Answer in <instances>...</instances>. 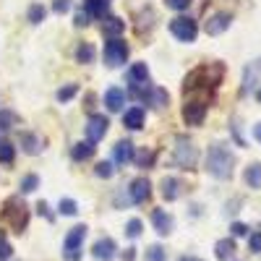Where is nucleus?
I'll return each mask as SVG.
<instances>
[{
  "label": "nucleus",
  "mask_w": 261,
  "mask_h": 261,
  "mask_svg": "<svg viewBox=\"0 0 261 261\" xmlns=\"http://www.w3.org/2000/svg\"><path fill=\"white\" fill-rule=\"evenodd\" d=\"M232 167H235V154L225 146V144H214L206 151V172L217 180H227L232 175Z\"/></svg>",
  "instance_id": "f257e3e1"
},
{
  "label": "nucleus",
  "mask_w": 261,
  "mask_h": 261,
  "mask_svg": "<svg viewBox=\"0 0 261 261\" xmlns=\"http://www.w3.org/2000/svg\"><path fill=\"white\" fill-rule=\"evenodd\" d=\"M0 220H3L11 230L24 232L27 225H29V209H27V204L21 201L18 196H11V199L3 204V209H0Z\"/></svg>",
  "instance_id": "f03ea898"
},
{
  "label": "nucleus",
  "mask_w": 261,
  "mask_h": 261,
  "mask_svg": "<svg viewBox=\"0 0 261 261\" xmlns=\"http://www.w3.org/2000/svg\"><path fill=\"white\" fill-rule=\"evenodd\" d=\"M196 162H199V149H196L186 136L175 139V151H172V165L180 170H193Z\"/></svg>",
  "instance_id": "7ed1b4c3"
},
{
  "label": "nucleus",
  "mask_w": 261,
  "mask_h": 261,
  "mask_svg": "<svg viewBox=\"0 0 261 261\" xmlns=\"http://www.w3.org/2000/svg\"><path fill=\"white\" fill-rule=\"evenodd\" d=\"M84 238H86V225H76V227H71V232L65 235V241H63V258L79 261V256H81V246H84Z\"/></svg>",
  "instance_id": "20e7f679"
},
{
  "label": "nucleus",
  "mask_w": 261,
  "mask_h": 261,
  "mask_svg": "<svg viewBox=\"0 0 261 261\" xmlns=\"http://www.w3.org/2000/svg\"><path fill=\"white\" fill-rule=\"evenodd\" d=\"M128 60V45L115 37V39H107L105 42V63L110 65V68H118V65H123Z\"/></svg>",
  "instance_id": "39448f33"
},
{
  "label": "nucleus",
  "mask_w": 261,
  "mask_h": 261,
  "mask_svg": "<svg viewBox=\"0 0 261 261\" xmlns=\"http://www.w3.org/2000/svg\"><path fill=\"white\" fill-rule=\"evenodd\" d=\"M170 32L175 39L180 42H193L196 34H199V27H196V21L188 18V16H178V18H172L170 21Z\"/></svg>",
  "instance_id": "423d86ee"
},
{
  "label": "nucleus",
  "mask_w": 261,
  "mask_h": 261,
  "mask_svg": "<svg viewBox=\"0 0 261 261\" xmlns=\"http://www.w3.org/2000/svg\"><path fill=\"white\" fill-rule=\"evenodd\" d=\"M206 118V102L204 99H191L183 105V120L188 125H201Z\"/></svg>",
  "instance_id": "0eeeda50"
},
{
  "label": "nucleus",
  "mask_w": 261,
  "mask_h": 261,
  "mask_svg": "<svg viewBox=\"0 0 261 261\" xmlns=\"http://www.w3.org/2000/svg\"><path fill=\"white\" fill-rule=\"evenodd\" d=\"M107 128H110V120H107L105 115H92L89 120H86V139H89L92 144H97L99 139H105Z\"/></svg>",
  "instance_id": "6e6552de"
},
{
  "label": "nucleus",
  "mask_w": 261,
  "mask_h": 261,
  "mask_svg": "<svg viewBox=\"0 0 261 261\" xmlns=\"http://www.w3.org/2000/svg\"><path fill=\"white\" fill-rule=\"evenodd\" d=\"M128 193H130V201H134V204H144L151 196V183L146 178H136V180H130Z\"/></svg>",
  "instance_id": "1a4fd4ad"
},
{
  "label": "nucleus",
  "mask_w": 261,
  "mask_h": 261,
  "mask_svg": "<svg viewBox=\"0 0 261 261\" xmlns=\"http://www.w3.org/2000/svg\"><path fill=\"white\" fill-rule=\"evenodd\" d=\"M230 24H232V16H230V13H214V16L206 21V34H209V37H217V34L227 32Z\"/></svg>",
  "instance_id": "9d476101"
},
{
  "label": "nucleus",
  "mask_w": 261,
  "mask_h": 261,
  "mask_svg": "<svg viewBox=\"0 0 261 261\" xmlns=\"http://www.w3.org/2000/svg\"><path fill=\"white\" fill-rule=\"evenodd\" d=\"M115 241L113 238H99V241L94 243V248H92V253H94V258H99V261H113L115 258Z\"/></svg>",
  "instance_id": "9b49d317"
},
{
  "label": "nucleus",
  "mask_w": 261,
  "mask_h": 261,
  "mask_svg": "<svg viewBox=\"0 0 261 261\" xmlns=\"http://www.w3.org/2000/svg\"><path fill=\"white\" fill-rule=\"evenodd\" d=\"M151 225H154V230L160 232V235H170L172 232V217L167 214V212H162V209H154L151 212Z\"/></svg>",
  "instance_id": "f8f14e48"
},
{
  "label": "nucleus",
  "mask_w": 261,
  "mask_h": 261,
  "mask_svg": "<svg viewBox=\"0 0 261 261\" xmlns=\"http://www.w3.org/2000/svg\"><path fill=\"white\" fill-rule=\"evenodd\" d=\"M105 105H107V110H110V113H120L123 105H125V92L118 89V86L107 89V92H105Z\"/></svg>",
  "instance_id": "ddd939ff"
},
{
  "label": "nucleus",
  "mask_w": 261,
  "mask_h": 261,
  "mask_svg": "<svg viewBox=\"0 0 261 261\" xmlns=\"http://www.w3.org/2000/svg\"><path fill=\"white\" fill-rule=\"evenodd\" d=\"M102 32H105L107 37H110V39H115V37H120V34L125 32V21H120L118 16H107V13H105Z\"/></svg>",
  "instance_id": "4468645a"
},
{
  "label": "nucleus",
  "mask_w": 261,
  "mask_h": 261,
  "mask_svg": "<svg viewBox=\"0 0 261 261\" xmlns=\"http://www.w3.org/2000/svg\"><path fill=\"white\" fill-rule=\"evenodd\" d=\"M125 79H128V86H134V84H146V81H149V68H146V63H134V65L128 68Z\"/></svg>",
  "instance_id": "2eb2a0df"
},
{
  "label": "nucleus",
  "mask_w": 261,
  "mask_h": 261,
  "mask_svg": "<svg viewBox=\"0 0 261 261\" xmlns=\"http://www.w3.org/2000/svg\"><path fill=\"white\" fill-rule=\"evenodd\" d=\"M113 154H115V162L118 165H125V162H134L136 149H134V144H130V141H118Z\"/></svg>",
  "instance_id": "dca6fc26"
},
{
  "label": "nucleus",
  "mask_w": 261,
  "mask_h": 261,
  "mask_svg": "<svg viewBox=\"0 0 261 261\" xmlns=\"http://www.w3.org/2000/svg\"><path fill=\"white\" fill-rule=\"evenodd\" d=\"M123 125L130 128V130H139L144 125V110L141 107H130V110L123 113Z\"/></svg>",
  "instance_id": "f3484780"
},
{
  "label": "nucleus",
  "mask_w": 261,
  "mask_h": 261,
  "mask_svg": "<svg viewBox=\"0 0 261 261\" xmlns=\"http://www.w3.org/2000/svg\"><path fill=\"white\" fill-rule=\"evenodd\" d=\"M42 144H45V141H42L37 134H24V136H21V149H24L27 154H39V151L45 149Z\"/></svg>",
  "instance_id": "a211bd4d"
},
{
  "label": "nucleus",
  "mask_w": 261,
  "mask_h": 261,
  "mask_svg": "<svg viewBox=\"0 0 261 261\" xmlns=\"http://www.w3.org/2000/svg\"><path fill=\"white\" fill-rule=\"evenodd\" d=\"M71 157H73L76 162L92 160V157H94V144H92V141H79V144L71 149Z\"/></svg>",
  "instance_id": "6ab92c4d"
},
{
  "label": "nucleus",
  "mask_w": 261,
  "mask_h": 261,
  "mask_svg": "<svg viewBox=\"0 0 261 261\" xmlns=\"http://www.w3.org/2000/svg\"><path fill=\"white\" fill-rule=\"evenodd\" d=\"M180 180L178 178H165L162 180V196H165V201H175L178 196H180Z\"/></svg>",
  "instance_id": "aec40b11"
},
{
  "label": "nucleus",
  "mask_w": 261,
  "mask_h": 261,
  "mask_svg": "<svg viewBox=\"0 0 261 261\" xmlns=\"http://www.w3.org/2000/svg\"><path fill=\"white\" fill-rule=\"evenodd\" d=\"M214 253H217V258H222V261L232 258V253H235V241H232V238H222V241H217Z\"/></svg>",
  "instance_id": "412c9836"
},
{
  "label": "nucleus",
  "mask_w": 261,
  "mask_h": 261,
  "mask_svg": "<svg viewBox=\"0 0 261 261\" xmlns=\"http://www.w3.org/2000/svg\"><path fill=\"white\" fill-rule=\"evenodd\" d=\"M246 183L251 188H261V162H253L246 167Z\"/></svg>",
  "instance_id": "4be33fe9"
},
{
  "label": "nucleus",
  "mask_w": 261,
  "mask_h": 261,
  "mask_svg": "<svg viewBox=\"0 0 261 261\" xmlns=\"http://www.w3.org/2000/svg\"><path fill=\"white\" fill-rule=\"evenodd\" d=\"M84 11L89 13V16H105L107 0H84Z\"/></svg>",
  "instance_id": "5701e85b"
},
{
  "label": "nucleus",
  "mask_w": 261,
  "mask_h": 261,
  "mask_svg": "<svg viewBox=\"0 0 261 261\" xmlns=\"http://www.w3.org/2000/svg\"><path fill=\"white\" fill-rule=\"evenodd\" d=\"M94 55H97V53H94V47L89 45V42H81L79 50H76V60H79V63H84V65H86V63H92V60H94Z\"/></svg>",
  "instance_id": "b1692460"
},
{
  "label": "nucleus",
  "mask_w": 261,
  "mask_h": 261,
  "mask_svg": "<svg viewBox=\"0 0 261 261\" xmlns=\"http://www.w3.org/2000/svg\"><path fill=\"white\" fill-rule=\"evenodd\" d=\"M76 94H79V86H76V84H65L63 89H58L55 97H58V102H71Z\"/></svg>",
  "instance_id": "393cba45"
},
{
  "label": "nucleus",
  "mask_w": 261,
  "mask_h": 261,
  "mask_svg": "<svg viewBox=\"0 0 261 261\" xmlns=\"http://www.w3.org/2000/svg\"><path fill=\"white\" fill-rule=\"evenodd\" d=\"M18 123V115L11 110H0V130H11Z\"/></svg>",
  "instance_id": "a878e982"
},
{
  "label": "nucleus",
  "mask_w": 261,
  "mask_h": 261,
  "mask_svg": "<svg viewBox=\"0 0 261 261\" xmlns=\"http://www.w3.org/2000/svg\"><path fill=\"white\" fill-rule=\"evenodd\" d=\"M29 21H32V24H42V21H45V16H47V8L45 6H39V3H34L32 8H29Z\"/></svg>",
  "instance_id": "bb28decb"
},
{
  "label": "nucleus",
  "mask_w": 261,
  "mask_h": 261,
  "mask_svg": "<svg viewBox=\"0 0 261 261\" xmlns=\"http://www.w3.org/2000/svg\"><path fill=\"white\" fill-rule=\"evenodd\" d=\"M167 99H170V94H167L165 89H160V86H154V92H151V97H149V105H154V107H165V105H167Z\"/></svg>",
  "instance_id": "cd10ccee"
},
{
  "label": "nucleus",
  "mask_w": 261,
  "mask_h": 261,
  "mask_svg": "<svg viewBox=\"0 0 261 261\" xmlns=\"http://www.w3.org/2000/svg\"><path fill=\"white\" fill-rule=\"evenodd\" d=\"M60 214H65V217H73L76 212H79V204L73 201V199H60Z\"/></svg>",
  "instance_id": "c85d7f7f"
},
{
  "label": "nucleus",
  "mask_w": 261,
  "mask_h": 261,
  "mask_svg": "<svg viewBox=\"0 0 261 261\" xmlns=\"http://www.w3.org/2000/svg\"><path fill=\"white\" fill-rule=\"evenodd\" d=\"M165 258H167V253H165L162 246H149L146 248V261H165Z\"/></svg>",
  "instance_id": "c756f323"
},
{
  "label": "nucleus",
  "mask_w": 261,
  "mask_h": 261,
  "mask_svg": "<svg viewBox=\"0 0 261 261\" xmlns=\"http://www.w3.org/2000/svg\"><path fill=\"white\" fill-rule=\"evenodd\" d=\"M0 162H3V165L13 162V146L8 141H0Z\"/></svg>",
  "instance_id": "7c9ffc66"
},
{
  "label": "nucleus",
  "mask_w": 261,
  "mask_h": 261,
  "mask_svg": "<svg viewBox=\"0 0 261 261\" xmlns=\"http://www.w3.org/2000/svg\"><path fill=\"white\" fill-rule=\"evenodd\" d=\"M37 186H39V178L37 175H27L24 180H21V193H32V191H37Z\"/></svg>",
  "instance_id": "2f4dec72"
},
{
  "label": "nucleus",
  "mask_w": 261,
  "mask_h": 261,
  "mask_svg": "<svg viewBox=\"0 0 261 261\" xmlns=\"http://www.w3.org/2000/svg\"><path fill=\"white\" fill-rule=\"evenodd\" d=\"M134 162L139 167H149L151 162H154V154H151V151H141V154H134Z\"/></svg>",
  "instance_id": "473e14b6"
},
{
  "label": "nucleus",
  "mask_w": 261,
  "mask_h": 261,
  "mask_svg": "<svg viewBox=\"0 0 261 261\" xmlns=\"http://www.w3.org/2000/svg\"><path fill=\"white\" fill-rule=\"evenodd\" d=\"M141 227H144L141 220H130V222L125 225V235H128V238H139V235H141Z\"/></svg>",
  "instance_id": "72a5a7b5"
},
{
  "label": "nucleus",
  "mask_w": 261,
  "mask_h": 261,
  "mask_svg": "<svg viewBox=\"0 0 261 261\" xmlns=\"http://www.w3.org/2000/svg\"><path fill=\"white\" fill-rule=\"evenodd\" d=\"M248 248H251V253H261V232L248 235Z\"/></svg>",
  "instance_id": "f704fd0d"
},
{
  "label": "nucleus",
  "mask_w": 261,
  "mask_h": 261,
  "mask_svg": "<svg viewBox=\"0 0 261 261\" xmlns=\"http://www.w3.org/2000/svg\"><path fill=\"white\" fill-rule=\"evenodd\" d=\"M94 172L99 178H113V165L110 162H99L97 167H94Z\"/></svg>",
  "instance_id": "c9c22d12"
},
{
  "label": "nucleus",
  "mask_w": 261,
  "mask_h": 261,
  "mask_svg": "<svg viewBox=\"0 0 261 261\" xmlns=\"http://www.w3.org/2000/svg\"><path fill=\"white\" fill-rule=\"evenodd\" d=\"M165 3H167L170 8H175V11H186V8L191 6V0H165Z\"/></svg>",
  "instance_id": "e433bc0d"
},
{
  "label": "nucleus",
  "mask_w": 261,
  "mask_h": 261,
  "mask_svg": "<svg viewBox=\"0 0 261 261\" xmlns=\"http://www.w3.org/2000/svg\"><path fill=\"white\" fill-rule=\"evenodd\" d=\"M68 8H71V0H55V3H53V11L55 13H65Z\"/></svg>",
  "instance_id": "4c0bfd02"
},
{
  "label": "nucleus",
  "mask_w": 261,
  "mask_h": 261,
  "mask_svg": "<svg viewBox=\"0 0 261 261\" xmlns=\"http://www.w3.org/2000/svg\"><path fill=\"white\" fill-rule=\"evenodd\" d=\"M11 256H13V248L3 241V243H0V261H8Z\"/></svg>",
  "instance_id": "58836bf2"
},
{
  "label": "nucleus",
  "mask_w": 261,
  "mask_h": 261,
  "mask_svg": "<svg viewBox=\"0 0 261 261\" xmlns=\"http://www.w3.org/2000/svg\"><path fill=\"white\" fill-rule=\"evenodd\" d=\"M230 230H232V235H235V238H241V235H248V227H246L243 222H232V227H230Z\"/></svg>",
  "instance_id": "ea45409f"
},
{
  "label": "nucleus",
  "mask_w": 261,
  "mask_h": 261,
  "mask_svg": "<svg viewBox=\"0 0 261 261\" xmlns=\"http://www.w3.org/2000/svg\"><path fill=\"white\" fill-rule=\"evenodd\" d=\"M89 18H92V16L86 13V11H79V13H76V24H79V27H86V24H89Z\"/></svg>",
  "instance_id": "a19ab883"
},
{
  "label": "nucleus",
  "mask_w": 261,
  "mask_h": 261,
  "mask_svg": "<svg viewBox=\"0 0 261 261\" xmlns=\"http://www.w3.org/2000/svg\"><path fill=\"white\" fill-rule=\"evenodd\" d=\"M37 212H39L42 217H47V220H53V214H50V206H47L45 201H39V204H37Z\"/></svg>",
  "instance_id": "79ce46f5"
},
{
  "label": "nucleus",
  "mask_w": 261,
  "mask_h": 261,
  "mask_svg": "<svg viewBox=\"0 0 261 261\" xmlns=\"http://www.w3.org/2000/svg\"><path fill=\"white\" fill-rule=\"evenodd\" d=\"M134 256H136L134 248H125V251H123V261H134Z\"/></svg>",
  "instance_id": "37998d69"
},
{
  "label": "nucleus",
  "mask_w": 261,
  "mask_h": 261,
  "mask_svg": "<svg viewBox=\"0 0 261 261\" xmlns=\"http://www.w3.org/2000/svg\"><path fill=\"white\" fill-rule=\"evenodd\" d=\"M253 139L261 144V123H258V125H253Z\"/></svg>",
  "instance_id": "c03bdc74"
},
{
  "label": "nucleus",
  "mask_w": 261,
  "mask_h": 261,
  "mask_svg": "<svg viewBox=\"0 0 261 261\" xmlns=\"http://www.w3.org/2000/svg\"><path fill=\"white\" fill-rule=\"evenodd\" d=\"M178 261H201V258H188V256H183V258H178Z\"/></svg>",
  "instance_id": "a18cd8bd"
},
{
  "label": "nucleus",
  "mask_w": 261,
  "mask_h": 261,
  "mask_svg": "<svg viewBox=\"0 0 261 261\" xmlns=\"http://www.w3.org/2000/svg\"><path fill=\"white\" fill-rule=\"evenodd\" d=\"M3 241H6V232H3V230H0V243H3Z\"/></svg>",
  "instance_id": "49530a36"
},
{
  "label": "nucleus",
  "mask_w": 261,
  "mask_h": 261,
  "mask_svg": "<svg viewBox=\"0 0 261 261\" xmlns=\"http://www.w3.org/2000/svg\"><path fill=\"white\" fill-rule=\"evenodd\" d=\"M256 102H261V89H258V92H256Z\"/></svg>",
  "instance_id": "de8ad7c7"
}]
</instances>
